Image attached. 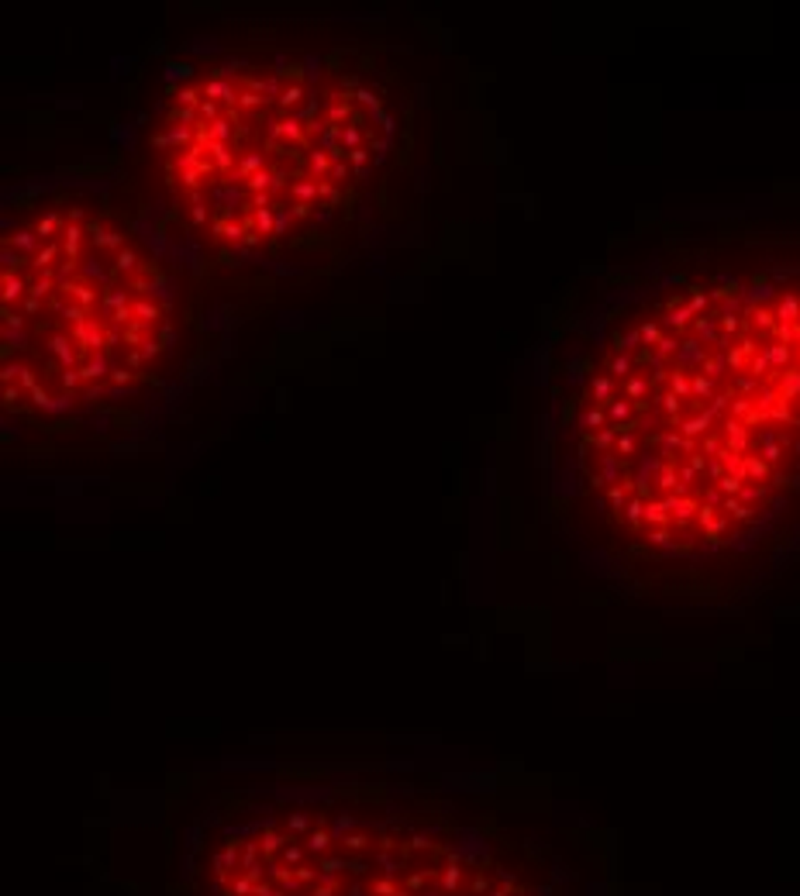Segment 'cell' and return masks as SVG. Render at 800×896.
<instances>
[{
  "label": "cell",
  "mask_w": 800,
  "mask_h": 896,
  "mask_svg": "<svg viewBox=\"0 0 800 896\" xmlns=\"http://www.w3.org/2000/svg\"><path fill=\"white\" fill-rule=\"evenodd\" d=\"M169 896H573V876L466 789L283 769L217 786L187 814Z\"/></svg>",
  "instance_id": "3957f363"
},
{
  "label": "cell",
  "mask_w": 800,
  "mask_h": 896,
  "mask_svg": "<svg viewBox=\"0 0 800 896\" xmlns=\"http://www.w3.org/2000/svg\"><path fill=\"white\" fill-rule=\"evenodd\" d=\"M407 152L411 97L377 52L208 45L163 73L131 197L208 273H290L373 224Z\"/></svg>",
  "instance_id": "6da1fadb"
},
{
  "label": "cell",
  "mask_w": 800,
  "mask_h": 896,
  "mask_svg": "<svg viewBox=\"0 0 800 896\" xmlns=\"http://www.w3.org/2000/svg\"><path fill=\"white\" fill-rule=\"evenodd\" d=\"M208 269L111 179H32L0 224L4 424L128 428L211 359Z\"/></svg>",
  "instance_id": "7a4b0ae2"
}]
</instances>
